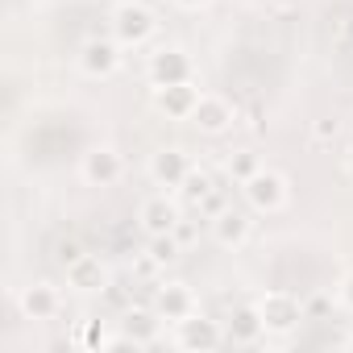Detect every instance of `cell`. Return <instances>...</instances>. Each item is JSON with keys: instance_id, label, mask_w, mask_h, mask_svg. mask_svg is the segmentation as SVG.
<instances>
[{"instance_id": "obj_16", "label": "cell", "mask_w": 353, "mask_h": 353, "mask_svg": "<svg viewBox=\"0 0 353 353\" xmlns=\"http://www.w3.org/2000/svg\"><path fill=\"white\" fill-rule=\"evenodd\" d=\"M158 320L162 316H154V312H145V307H129L125 312V341L129 345H150L154 336H158Z\"/></svg>"}, {"instance_id": "obj_11", "label": "cell", "mask_w": 353, "mask_h": 353, "mask_svg": "<svg viewBox=\"0 0 353 353\" xmlns=\"http://www.w3.org/2000/svg\"><path fill=\"white\" fill-rule=\"evenodd\" d=\"M67 283H71L75 291H104V287H108V270L100 266V258L79 254V258L67 266Z\"/></svg>"}, {"instance_id": "obj_9", "label": "cell", "mask_w": 353, "mask_h": 353, "mask_svg": "<svg viewBox=\"0 0 353 353\" xmlns=\"http://www.w3.org/2000/svg\"><path fill=\"white\" fill-rule=\"evenodd\" d=\"M174 225H179V208H174L166 196H150V200L141 204V229H145L150 237L174 233Z\"/></svg>"}, {"instance_id": "obj_10", "label": "cell", "mask_w": 353, "mask_h": 353, "mask_svg": "<svg viewBox=\"0 0 353 353\" xmlns=\"http://www.w3.org/2000/svg\"><path fill=\"white\" fill-rule=\"evenodd\" d=\"M192 125H200L204 133H225V129L233 125L229 100H221V96H200V104H196V112H192Z\"/></svg>"}, {"instance_id": "obj_21", "label": "cell", "mask_w": 353, "mask_h": 353, "mask_svg": "<svg viewBox=\"0 0 353 353\" xmlns=\"http://www.w3.org/2000/svg\"><path fill=\"white\" fill-rule=\"evenodd\" d=\"M196 212H200V216H212V221H216V216L225 212V196H221V192L212 188V192H208V196H204V200L196 204Z\"/></svg>"}, {"instance_id": "obj_7", "label": "cell", "mask_w": 353, "mask_h": 353, "mask_svg": "<svg viewBox=\"0 0 353 353\" xmlns=\"http://www.w3.org/2000/svg\"><path fill=\"white\" fill-rule=\"evenodd\" d=\"M150 174L162 188H183V179L192 174V162H188L183 150H158L154 162H150Z\"/></svg>"}, {"instance_id": "obj_18", "label": "cell", "mask_w": 353, "mask_h": 353, "mask_svg": "<svg viewBox=\"0 0 353 353\" xmlns=\"http://www.w3.org/2000/svg\"><path fill=\"white\" fill-rule=\"evenodd\" d=\"M179 237H174V233H158V237H150V258L158 262V266H170L174 258H179Z\"/></svg>"}, {"instance_id": "obj_26", "label": "cell", "mask_w": 353, "mask_h": 353, "mask_svg": "<svg viewBox=\"0 0 353 353\" xmlns=\"http://www.w3.org/2000/svg\"><path fill=\"white\" fill-rule=\"evenodd\" d=\"M324 307H328V303H324V299H312V303H307V307H303V316H307V312H312V316H324Z\"/></svg>"}, {"instance_id": "obj_27", "label": "cell", "mask_w": 353, "mask_h": 353, "mask_svg": "<svg viewBox=\"0 0 353 353\" xmlns=\"http://www.w3.org/2000/svg\"><path fill=\"white\" fill-rule=\"evenodd\" d=\"M179 5H188V9H200V5H208V0H179Z\"/></svg>"}, {"instance_id": "obj_4", "label": "cell", "mask_w": 353, "mask_h": 353, "mask_svg": "<svg viewBox=\"0 0 353 353\" xmlns=\"http://www.w3.org/2000/svg\"><path fill=\"white\" fill-rule=\"evenodd\" d=\"M154 104H158L166 117L192 121V112H196V104H200V88H196L192 79H183V83H166V88L154 92Z\"/></svg>"}, {"instance_id": "obj_13", "label": "cell", "mask_w": 353, "mask_h": 353, "mask_svg": "<svg viewBox=\"0 0 353 353\" xmlns=\"http://www.w3.org/2000/svg\"><path fill=\"white\" fill-rule=\"evenodd\" d=\"M83 179L96 183V188H108L121 179V154L117 150H92L83 158Z\"/></svg>"}, {"instance_id": "obj_5", "label": "cell", "mask_w": 353, "mask_h": 353, "mask_svg": "<svg viewBox=\"0 0 353 353\" xmlns=\"http://www.w3.org/2000/svg\"><path fill=\"white\" fill-rule=\"evenodd\" d=\"M79 63H83V71H88V75H100V79H108V75L121 67V42H108V38H92V42L83 46Z\"/></svg>"}, {"instance_id": "obj_24", "label": "cell", "mask_w": 353, "mask_h": 353, "mask_svg": "<svg viewBox=\"0 0 353 353\" xmlns=\"http://www.w3.org/2000/svg\"><path fill=\"white\" fill-rule=\"evenodd\" d=\"M83 341H88V345H112V341L104 336V328H96V324L88 328V336H83Z\"/></svg>"}, {"instance_id": "obj_25", "label": "cell", "mask_w": 353, "mask_h": 353, "mask_svg": "<svg viewBox=\"0 0 353 353\" xmlns=\"http://www.w3.org/2000/svg\"><path fill=\"white\" fill-rule=\"evenodd\" d=\"M341 299H345V303H349V307H353V274H349V279H345V283H341Z\"/></svg>"}, {"instance_id": "obj_3", "label": "cell", "mask_w": 353, "mask_h": 353, "mask_svg": "<svg viewBox=\"0 0 353 353\" xmlns=\"http://www.w3.org/2000/svg\"><path fill=\"white\" fill-rule=\"evenodd\" d=\"M258 312H262L266 332H291V328L303 320V303H299L295 295H283V291H270V295L258 303Z\"/></svg>"}, {"instance_id": "obj_20", "label": "cell", "mask_w": 353, "mask_h": 353, "mask_svg": "<svg viewBox=\"0 0 353 353\" xmlns=\"http://www.w3.org/2000/svg\"><path fill=\"white\" fill-rule=\"evenodd\" d=\"M179 192H183V200H188V204L196 208V204H200V200H204V196L212 192V179H208L204 170H192L188 179H183V188H179Z\"/></svg>"}, {"instance_id": "obj_8", "label": "cell", "mask_w": 353, "mask_h": 353, "mask_svg": "<svg viewBox=\"0 0 353 353\" xmlns=\"http://www.w3.org/2000/svg\"><path fill=\"white\" fill-rule=\"evenodd\" d=\"M150 79H154L158 88L183 83V79H192V59H188L183 50H158V54L150 59Z\"/></svg>"}, {"instance_id": "obj_23", "label": "cell", "mask_w": 353, "mask_h": 353, "mask_svg": "<svg viewBox=\"0 0 353 353\" xmlns=\"http://www.w3.org/2000/svg\"><path fill=\"white\" fill-rule=\"evenodd\" d=\"M316 137H320V141L336 137V121H316Z\"/></svg>"}, {"instance_id": "obj_1", "label": "cell", "mask_w": 353, "mask_h": 353, "mask_svg": "<svg viewBox=\"0 0 353 353\" xmlns=\"http://www.w3.org/2000/svg\"><path fill=\"white\" fill-rule=\"evenodd\" d=\"M154 13L145 9V5H121L117 13H112V34H117V42L121 46H141V42H150L154 38Z\"/></svg>"}, {"instance_id": "obj_15", "label": "cell", "mask_w": 353, "mask_h": 353, "mask_svg": "<svg viewBox=\"0 0 353 353\" xmlns=\"http://www.w3.org/2000/svg\"><path fill=\"white\" fill-rule=\"evenodd\" d=\"M21 312H26L30 320H50V316L59 312V291H54L50 283L30 287V291L21 295Z\"/></svg>"}, {"instance_id": "obj_17", "label": "cell", "mask_w": 353, "mask_h": 353, "mask_svg": "<svg viewBox=\"0 0 353 353\" xmlns=\"http://www.w3.org/2000/svg\"><path fill=\"white\" fill-rule=\"evenodd\" d=\"M266 332V324H262V312L258 307H241L237 316H233V324H229V336L237 341V345H250V341H258Z\"/></svg>"}, {"instance_id": "obj_19", "label": "cell", "mask_w": 353, "mask_h": 353, "mask_svg": "<svg viewBox=\"0 0 353 353\" xmlns=\"http://www.w3.org/2000/svg\"><path fill=\"white\" fill-rule=\"evenodd\" d=\"M258 170H262V162H258V154H250V150H241V154H233V158H229V174H233L237 183L254 179Z\"/></svg>"}, {"instance_id": "obj_6", "label": "cell", "mask_w": 353, "mask_h": 353, "mask_svg": "<svg viewBox=\"0 0 353 353\" xmlns=\"http://www.w3.org/2000/svg\"><path fill=\"white\" fill-rule=\"evenodd\" d=\"M221 341H225V332L212 324V320H204V316H188V320H179V345L183 349H200V353H208V349H221Z\"/></svg>"}, {"instance_id": "obj_14", "label": "cell", "mask_w": 353, "mask_h": 353, "mask_svg": "<svg viewBox=\"0 0 353 353\" xmlns=\"http://www.w3.org/2000/svg\"><path fill=\"white\" fill-rule=\"evenodd\" d=\"M212 237H216L221 245H245V237H250V216L225 208V212L212 221Z\"/></svg>"}, {"instance_id": "obj_22", "label": "cell", "mask_w": 353, "mask_h": 353, "mask_svg": "<svg viewBox=\"0 0 353 353\" xmlns=\"http://www.w3.org/2000/svg\"><path fill=\"white\" fill-rule=\"evenodd\" d=\"M174 237H179V245H192V241H196V225L179 216V225H174Z\"/></svg>"}, {"instance_id": "obj_12", "label": "cell", "mask_w": 353, "mask_h": 353, "mask_svg": "<svg viewBox=\"0 0 353 353\" xmlns=\"http://www.w3.org/2000/svg\"><path fill=\"white\" fill-rule=\"evenodd\" d=\"M196 312V295L183 287V283H166L162 291H158V316L162 320H174V324H179V320H188Z\"/></svg>"}, {"instance_id": "obj_2", "label": "cell", "mask_w": 353, "mask_h": 353, "mask_svg": "<svg viewBox=\"0 0 353 353\" xmlns=\"http://www.w3.org/2000/svg\"><path fill=\"white\" fill-rule=\"evenodd\" d=\"M241 188H245V200L258 212H279L283 200H287V179H283V174H274V170H258L254 179H245Z\"/></svg>"}, {"instance_id": "obj_28", "label": "cell", "mask_w": 353, "mask_h": 353, "mask_svg": "<svg viewBox=\"0 0 353 353\" xmlns=\"http://www.w3.org/2000/svg\"><path fill=\"white\" fill-rule=\"evenodd\" d=\"M345 170H349V179H353V154H349V162H345Z\"/></svg>"}]
</instances>
